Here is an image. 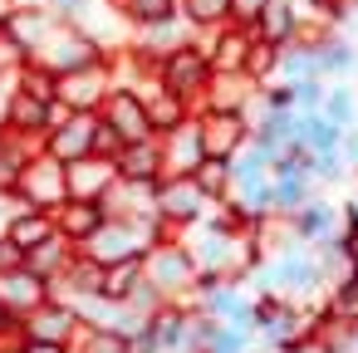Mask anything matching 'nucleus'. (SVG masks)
<instances>
[{
    "label": "nucleus",
    "mask_w": 358,
    "mask_h": 353,
    "mask_svg": "<svg viewBox=\"0 0 358 353\" xmlns=\"http://www.w3.org/2000/svg\"><path fill=\"white\" fill-rule=\"evenodd\" d=\"M113 133H123L128 143H143L148 118H143V108H138L133 99H113Z\"/></svg>",
    "instance_id": "f257e3e1"
},
{
    "label": "nucleus",
    "mask_w": 358,
    "mask_h": 353,
    "mask_svg": "<svg viewBox=\"0 0 358 353\" xmlns=\"http://www.w3.org/2000/svg\"><path fill=\"white\" fill-rule=\"evenodd\" d=\"M260 10H265V35H270L275 45H285V40H289V30H294V10L285 6V0H265Z\"/></svg>",
    "instance_id": "f03ea898"
},
{
    "label": "nucleus",
    "mask_w": 358,
    "mask_h": 353,
    "mask_svg": "<svg viewBox=\"0 0 358 353\" xmlns=\"http://www.w3.org/2000/svg\"><path fill=\"white\" fill-rule=\"evenodd\" d=\"M89 138H94V123H89V118H74V128L55 138V152H64V157H74V152H89Z\"/></svg>",
    "instance_id": "7ed1b4c3"
},
{
    "label": "nucleus",
    "mask_w": 358,
    "mask_h": 353,
    "mask_svg": "<svg viewBox=\"0 0 358 353\" xmlns=\"http://www.w3.org/2000/svg\"><path fill=\"white\" fill-rule=\"evenodd\" d=\"M196 74H206V64L196 59V55H182V59H172V69H167V79H172V89L182 94V89H192V79Z\"/></svg>",
    "instance_id": "20e7f679"
},
{
    "label": "nucleus",
    "mask_w": 358,
    "mask_h": 353,
    "mask_svg": "<svg viewBox=\"0 0 358 353\" xmlns=\"http://www.w3.org/2000/svg\"><path fill=\"white\" fill-rule=\"evenodd\" d=\"M304 138H309L314 147H324V152H329V147L338 143V123H334V118H319V113H314V118H304Z\"/></svg>",
    "instance_id": "39448f33"
},
{
    "label": "nucleus",
    "mask_w": 358,
    "mask_h": 353,
    "mask_svg": "<svg viewBox=\"0 0 358 353\" xmlns=\"http://www.w3.org/2000/svg\"><path fill=\"white\" fill-rule=\"evenodd\" d=\"M167 211H172V216H187V211H196V187H192V182L172 187V192H167Z\"/></svg>",
    "instance_id": "423d86ee"
},
{
    "label": "nucleus",
    "mask_w": 358,
    "mask_h": 353,
    "mask_svg": "<svg viewBox=\"0 0 358 353\" xmlns=\"http://www.w3.org/2000/svg\"><path fill=\"white\" fill-rule=\"evenodd\" d=\"M35 333H40V338H45V333H50V338H64V333H69V314H64V309H45L40 324H35Z\"/></svg>",
    "instance_id": "0eeeda50"
},
{
    "label": "nucleus",
    "mask_w": 358,
    "mask_h": 353,
    "mask_svg": "<svg viewBox=\"0 0 358 353\" xmlns=\"http://www.w3.org/2000/svg\"><path fill=\"white\" fill-rule=\"evenodd\" d=\"M128 10L138 20H167L172 15V0H128Z\"/></svg>",
    "instance_id": "6e6552de"
},
{
    "label": "nucleus",
    "mask_w": 358,
    "mask_h": 353,
    "mask_svg": "<svg viewBox=\"0 0 358 353\" xmlns=\"http://www.w3.org/2000/svg\"><path fill=\"white\" fill-rule=\"evenodd\" d=\"M10 236H15V245H20V250H35V245H40L50 231H45V221H20Z\"/></svg>",
    "instance_id": "1a4fd4ad"
},
{
    "label": "nucleus",
    "mask_w": 358,
    "mask_h": 353,
    "mask_svg": "<svg viewBox=\"0 0 358 353\" xmlns=\"http://www.w3.org/2000/svg\"><path fill=\"white\" fill-rule=\"evenodd\" d=\"M133 280H138V265H118V270L103 280V294H108V299H113V294H128Z\"/></svg>",
    "instance_id": "9d476101"
},
{
    "label": "nucleus",
    "mask_w": 358,
    "mask_h": 353,
    "mask_svg": "<svg viewBox=\"0 0 358 353\" xmlns=\"http://www.w3.org/2000/svg\"><path fill=\"white\" fill-rule=\"evenodd\" d=\"M187 10H192L196 20H221V15H226V0H187Z\"/></svg>",
    "instance_id": "9b49d317"
},
{
    "label": "nucleus",
    "mask_w": 358,
    "mask_h": 353,
    "mask_svg": "<svg viewBox=\"0 0 358 353\" xmlns=\"http://www.w3.org/2000/svg\"><path fill=\"white\" fill-rule=\"evenodd\" d=\"M15 118H20V123H35V118H45V103H40V94H35V99H20V103H15Z\"/></svg>",
    "instance_id": "f8f14e48"
},
{
    "label": "nucleus",
    "mask_w": 358,
    "mask_h": 353,
    "mask_svg": "<svg viewBox=\"0 0 358 353\" xmlns=\"http://www.w3.org/2000/svg\"><path fill=\"white\" fill-rule=\"evenodd\" d=\"M275 201H280V206H299V182H294L289 172H285V182L275 187Z\"/></svg>",
    "instance_id": "ddd939ff"
},
{
    "label": "nucleus",
    "mask_w": 358,
    "mask_h": 353,
    "mask_svg": "<svg viewBox=\"0 0 358 353\" xmlns=\"http://www.w3.org/2000/svg\"><path fill=\"white\" fill-rule=\"evenodd\" d=\"M128 172H133V177H148V172H152V152H148V147H133V157H128Z\"/></svg>",
    "instance_id": "4468645a"
},
{
    "label": "nucleus",
    "mask_w": 358,
    "mask_h": 353,
    "mask_svg": "<svg viewBox=\"0 0 358 353\" xmlns=\"http://www.w3.org/2000/svg\"><path fill=\"white\" fill-rule=\"evenodd\" d=\"M329 226V206H314V211H304V231H324Z\"/></svg>",
    "instance_id": "2eb2a0df"
},
{
    "label": "nucleus",
    "mask_w": 358,
    "mask_h": 353,
    "mask_svg": "<svg viewBox=\"0 0 358 353\" xmlns=\"http://www.w3.org/2000/svg\"><path fill=\"white\" fill-rule=\"evenodd\" d=\"M329 118H334V123L348 118V94H334V99H329Z\"/></svg>",
    "instance_id": "dca6fc26"
},
{
    "label": "nucleus",
    "mask_w": 358,
    "mask_h": 353,
    "mask_svg": "<svg viewBox=\"0 0 358 353\" xmlns=\"http://www.w3.org/2000/svg\"><path fill=\"white\" fill-rule=\"evenodd\" d=\"M294 99H299V103H319V89H314V84H309V79H304V84H299V89H294Z\"/></svg>",
    "instance_id": "f3484780"
},
{
    "label": "nucleus",
    "mask_w": 358,
    "mask_h": 353,
    "mask_svg": "<svg viewBox=\"0 0 358 353\" xmlns=\"http://www.w3.org/2000/svg\"><path fill=\"white\" fill-rule=\"evenodd\" d=\"M260 6H265V0H236V10H245V15H250V10H260Z\"/></svg>",
    "instance_id": "a211bd4d"
},
{
    "label": "nucleus",
    "mask_w": 358,
    "mask_h": 353,
    "mask_svg": "<svg viewBox=\"0 0 358 353\" xmlns=\"http://www.w3.org/2000/svg\"><path fill=\"white\" fill-rule=\"evenodd\" d=\"M25 353H59L55 343H35V348H25Z\"/></svg>",
    "instance_id": "6ab92c4d"
}]
</instances>
